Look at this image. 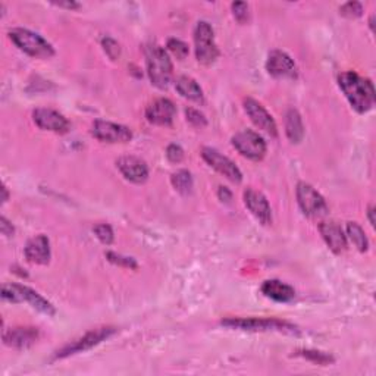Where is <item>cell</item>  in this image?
I'll list each match as a JSON object with an SVG mask.
<instances>
[{
    "label": "cell",
    "mask_w": 376,
    "mask_h": 376,
    "mask_svg": "<svg viewBox=\"0 0 376 376\" xmlns=\"http://www.w3.org/2000/svg\"><path fill=\"white\" fill-rule=\"evenodd\" d=\"M338 84L355 112L366 113L373 108L375 89L372 81L368 80V78L360 76L354 71H347L340 74Z\"/></svg>",
    "instance_id": "6da1fadb"
},
{
    "label": "cell",
    "mask_w": 376,
    "mask_h": 376,
    "mask_svg": "<svg viewBox=\"0 0 376 376\" xmlns=\"http://www.w3.org/2000/svg\"><path fill=\"white\" fill-rule=\"evenodd\" d=\"M146 64L152 84L157 89H166L171 83L173 67L165 49L157 45L146 47Z\"/></svg>",
    "instance_id": "7a4b0ae2"
},
{
    "label": "cell",
    "mask_w": 376,
    "mask_h": 376,
    "mask_svg": "<svg viewBox=\"0 0 376 376\" xmlns=\"http://www.w3.org/2000/svg\"><path fill=\"white\" fill-rule=\"evenodd\" d=\"M11 40L15 46L31 57L49 59L55 55V49L45 38L27 28H13L9 31Z\"/></svg>",
    "instance_id": "3957f363"
},
{
    "label": "cell",
    "mask_w": 376,
    "mask_h": 376,
    "mask_svg": "<svg viewBox=\"0 0 376 376\" xmlns=\"http://www.w3.org/2000/svg\"><path fill=\"white\" fill-rule=\"evenodd\" d=\"M222 326H227L229 329H240V331H249V332H268V331H278V332H287V334H297L295 325L275 319V318H229L224 319L221 322Z\"/></svg>",
    "instance_id": "277c9868"
},
{
    "label": "cell",
    "mask_w": 376,
    "mask_h": 376,
    "mask_svg": "<svg viewBox=\"0 0 376 376\" xmlns=\"http://www.w3.org/2000/svg\"><path fill=\"white\" fill-rule=\"evenodd\" d=\"M2 297L11 303H28L31 307L47 316H53L56 313L55 306L49 300L25 285L5 284L2 287Z\"/></svg>",
    "instance_id": "5b68a950"
},
{
    "label": "cell",
    "mask_w": 376,
    "mask_h": 376,
    "mask_svg": "<svg viewBox=\"0 0 376 376\" xmlns=\"http://www.w3.org/2000/svg\"><path fill=\"white\" fill-rule=\"evenodd\" d=\"M115 332H116V328H113V326H101V328L91 329L86 335L80 336V338H76L72 343L64 346L61 350H57L55 353L53 359L61 360V359L69 358V355L91 350L93 347H96L101 343H103L105 340H108L109 336H112Z\"/></svg>",
    "instance_id": "8992f818"
},
{
    "label": "cell",
    "mask_w": 376,
    "mask_h": 376,
    "mask_svg": "<svg viewBox=\"0 0 376 376\" xmlns=\"http://www.w3.org/2000/svg\"><path fill=\"white\" fill-rule=\"evenodd\" d=\"M194 46L197 61L203 65H212L220 56V49L215 43V31L206 21H200L194 30Z\"/></svg>",
    "instance_id": "52a82bcc"
},
{
    "label": "cell",
    "mask_w": 376,
    "mask_h": 376,
    "mask_svg": "<svg viewBox=\"0 0 376 376\" xmlns=\"http://www.w3.org/2000/svg\"><path fill=\"white\" fill-rule=\"evenodd\" d=\"M232 146L241 156L251 161H262L266 154V143L262 135L250 130L235 134L232 137Z\"/></svg>",
    "instance_id": "ba28073f"
},
{
    "label": "cell",
    "mask_w": 376,
    "mask_h": 376,
    "mask_svg": "<svg viewBox=\"0 0 376 376\" xmlns=\"http://www.w3.org/2000/svg\"><path fill=\"white\" fill-rule=\"evenodd\" d=\"M297 202L300 209L309 217H321L328 213V205L324 197L307 183L297 184Z\"/></svg>",
    "instance_id": "9c48e42d"
},
{
    "label": "cell",
    "mask_w": 376,
    "mask_h": 376,
    "mask_svg": "<svg viewBox=\"0 0 376 376\" xmlns=\"http://www.w3.org/2000/svg\"><path fill=\"white\" fill-rule=\"evenodd\" d=\"M202 156H203V159L213 169H216L217 172L222 173L225 178H228L229 181L237 183V184L241 183V180H243L241 171L239 169V166H237L231 159H228L227 156L221 154L216 149H212V147H205L202 150Z\"/></svg>",
    "instance_id": "30bf717a"
},
{
    "label": "cell",
    "mask_w": 376,
    "mask_h": 376,
    "mask_svg": "<svg viewBox=\"0 0 376 376\" xmlns=\"http://www.w3.org/2000/svg\"><path fill=\"white\" fill-rule=\"evenodd\" d=\"M91 134L98 142L103 143H128L132 138V132L130 128L113 124L109 121H96L91 127Z\"/></svg>",
    "instance_id": "8fae6325"
},
{
    "label": "cell",
    "mask_w": 376,
    "mask_h": 376,
    "mask_svg": "<svg viewBox=\"0 0 376 376\" xmlns=\"http://www.w3.org/2000/svg\"><path fill=\"white\" fill-rule=\"evenodd\" d=\"M33 120L38 128L52 131L56 134H65L69 131V121L57 110L49 108H38L33 112Z\"/></svg>",
    "instance_id": "7c38bea8"
},
{
    "label": "cell",
    "mask_w": 376,
    "mask_h": 376,
    "mask_svg": "<svg viewBox=\"0 0 376 376\" xmlns=\"http://www.w3.org/2000/svg\"><path fill=\"white\" fill-rule=\"evenodd\" d=\"M244 110L250 116L251 123L270 137L278 135V128H276V123L272 118V115L251 97L244 98Z\"/></svg>",
    "instance_id": "4fadbf2b"
},
{
    "label": "cell",
    "mask_w": 376,
    "mask_h": 376,
    "mask_svg": "<svg viewBox=\"0 0 376 376\" xmlns=\"http://www.w3.org/2000/svg\"><path fill=\"white\" fill-rule=\"evenodd\" d=\"M266 71L275 78H297V67L290 55L283 50H273L266 61Z\"/></svg>",
    "instance_id": "5bb4252c"
},
{
    "label": "cell",
    "mask_w": 376,
    "mask_h": 376,
    "mask_svg": "<svg viewBox=\"0 0 376 376\" xmlns=\"http://www.w3.org/2000/svg\"><path fill=\"white\" fill-rule=\"evenodd\" d=\"M244 203H246L247 209L251 212V215L262 225H270L272 224L270 205H269L266 197L261 191L247 188L244 191Z\"/></svg>",
    "instance_id": "9a60e30c"
},
{
    "label": "cell",
    "mask_w": 376,
    "mask_h": 376,
    "mask_svg": "<svg viewBox=\"0 0 376 376\" xmlns=\"http://www.w3.org/2000/svg\"><path fill=\"white\" fill-rule=\"evenodd\" d=\"M118 169L121 171L125 180L135 183V184H143L147 181L149 178V168L144 161L138 159L135 156H124L120 161L116 162Z\"/></svg>",
    "instance_id": "2e32d148"
},
{
    "label": "cell",
    "mask_w": 376,
    "mask_h": 376,
    "mask_svg": "<svg viewBox=\"0 0 376 376\" xmlns=\"http://www.w3.org/2000/svg\"><path fill=\"white\" fill-rule=\"evenodd\" d=\"M176 113L175 105L169 101V98H157L147 109H146V118L147 121L153 125L166 127L171 125Z\"/></svg>",
    "instance_id": "e0dca14e"
},
{
    "label": "cell",
    "mask_w": 376,
    "mask_h": 376,
    "mask_svg": "<svg viewBox=\"0 0 376 376\" xmlns=\"http://www.w3.org/2000/svg\"><path fill=\"white\" fill-rule=\"evenodd\" d=\"M38 340V329L33 326L13 328L4 334L5 346L15 350H25L35 344Z\"/></svg>",
    "instance_id": "ac0fdd59"
},
{
    "label": "cell",
    "mask_w": 376,
    "mask_h": 376,
    "mask_svg": "<svg viewBox=\"0 0 376 376\" xmlns=\"http://www.w3.org/2000/svg\"><path fill=\"white\" fill-rule=\"evenodd\" d=\"M25 257L30 263L47 265L50 262V241L46 235L40 234L33 237L25 246Z\"/></svg>",
    "instance_id": "d6986e66"
},
{
    "label": "cell",
    "mask_w": 376,
    "mask_h": 376,
    "mask_svg": "<svg viewBox=\"0 0 376 376\" xmlns=\"http://www.w3.org/2000/svg\"><path fill=\"white\" fill-rule=\"evenodd\" d=\"M319 231L324 237L325 243L328 244V247L335 253V254H340L343 251H346L347 249V235L344 234L343 228L336 224V222H322L319 225Z\"/></svg>",
    "instance_id": "ffe728a7"
},
{
    "label": "cell",
    "mask_w": 376,
    "mask_h": 376,
    "mask_svg": "<svg viewBox=\"0 0 376 376\" xmlns=\"http://www.w3.org/2000/svg\"><path fill=\"white\" fill-rule=\"evenodd\" d=\"M262 292L268 299L278 303H290L295 299V290L278 280L265 281L262 285Z\"/></svg>",
    "instance_id": "44dd1931"
},
{
    "label": "cell",
    "mask_w": 376,
    "mask_h": 376,
    "mask_svg": "<svg viewBox=\"0 0 376 376\" xmlns=\"http://www.w3.org/2000/svg\"><path fill=\"white\" fill-rule=\"evenodd\" d=\"M176 91L180 93L184 98H188L191 102H197V103H203L205 101V96H203V90L202 87L197 84V81L191 76H180L176 80L175 84Z\"/></svg>",
    "instance_id": "7402d4cb"
},
{
    "label": "cell",
    "mask_w": 376,
    "mask_h": 376,
    "mask_svg": "<svg viewBox=\"0 0 376 376\" xmlns=\"http://www.w3.org/2000/svg\"><path fill=\"white\" fill-rule=\"evenodd\" d=\"M285 132L291 143H300L304 137V125L300 113L295 109H290L285 115Z\"/></svg>",
    "instance_id": "603a6c76"
},
{
    "label": "cell",
    "mask_w": 376,
    "mask_h": 376,
    "mask_svg": "<svg viewBox=\"0 0 376 376\" xmlns=\"http://www.w3.org/2000/svg\"><path fill=\"white\" fill-rule=\"evenodd\" d=\"M347 237L350 239V241L354 244V247L358 249L360 253L368 251V247H369L368 237L359 224H355V222L347 224Z\"/></svg>",
    "instance_id": "cb8c5ba5"
},
{
    "label": "cell",
    "mask_w": 376,
    "mask_h": 376,
    "mask_svg": "<svg viewBox=\"0 0 376 376\" xmlns=\"http://www.w3.org/2000/svg\"><path fill=\"white\" fill-rule=\"evenodd\" d=\"M295 355H300V358L314 363V365H321V366H328L335 362L331 354L319 351V350H299L294 353Z\"/></svg>",
    "instance_id": "d4e9b609"
},
{
    "label": "cell",
    "mask_w": 376,
    "mask_h": 376,
    "mask_svg": "<svg viewBox=\"0 0 376 376\" xmlns=\"http://www.w3.org/2000/svg\"><path fill=\"white\" fill-rule=\"evenodd\" d=\"M171 183L173 186V188L181 193V194H188L193 188V178L191 173L186 169L183 171H178L171 176Z\"/></svg>",
    "instance_id": "484cf974"
},
{
    "label": "cell",
    "mask_w": 376,
    "mask_h": 376,
    "mask_svg": "<svg viewBox=\"0 0 376 376\" xmlns=\"http://www.w3.org/2000/svg\"><path fill=\"white\" fill-rule=\"evenodd\" d=\"M106 257L108 261L113 265H118V266H123V268H128V269H137L138 265L137 262L132 259V257H127V256H123V254H116L113 251H108L106 253Z\"/></svg>",
    "instance_id": "4316f807"
},
{
    "label": "cell",
    "mask_w": 376,
    "mask_h": 376,
    "mask_svg": "<svg viewBox=\"0 0 376 376\" xmlns=\"http://www.w3.org/2000/svg\"><path fill=\"white\" fill-rule=\"evenodd\" d=\"M94 234L101 243H103L105 246H110L113 243V229L110 225L108 224H98L94 227Z\"/></svg>",
    "instance_id": "83f0119b"
},
{
    "label": "cell",
    "mask_w": 376,
    "mask_h": 376,
    "mask_svg": "<svg viewBox=\"0 0 376 376\" xmlns=\"http://www.w3.org/2000/svg\"><path fill=\"white\" fill-rule=\"evenodd\" d=\"M231 9H232V15L234 18L239 21L240 24H246L249 21V5L244 4V2H234L231 5Z\"/></svg>",
    "instance_id": "f1b7e54d"
},
{
    "label": "cell",
    "mask_w": 376,
    "mask_h": 376,
    "mask_svg": "<svg viewBox=\"0 0 376 376\" xmlns=\"http://www.w3.org/2000/svg\"><path fill=\"white\" fill-rule=\"evenodd\" d=\"M168 49L178 59H180V61H183V59H186L188 56V46L181 40H176V38H171V40L168 42Z\"/></svg>",
    "instance_id": "f546056e"
},
{
    "label": "cell",
    "mask_w": 376,
    "mask_h": 376,
    "mask_svg": "<svg viewBox=\"0 0 376 376\" xmlns=\"http://www.w3.org/2000/svg\"><path fill=\"white\" fill-rule=\"evenodd\" d=\"M340 13L346 18H359L363 13V6L359 2H348L340 8Z\"/></svg>",
    "instance_id": "4dcf8cb0"
},
{
    "label": "cell",
    "mask_w": 376,
    "mask_h": 376,
    "mask_svg": "<svg viewBox=\"0 0 376 376\" xmlns=\"http://www.w3.org/2000/svg\"><path fill=\"white\" fill-rule=\"evenodd\" d=\"M186 115H187V121L191 125L197 127V128H203V127L207 125V121H206L205 115L202 112H199V110H195V109H191L190 108V109L186 110Z\"/></svg>",
    "instance_id": "1f68e13d"
},
{
    "label": "cell",
    "mask_w": 376,
    "mask_h": 376,
    "mask_svg": "<svg viewBox=\"0 0 376 376\" xmlns=\"http://www.w3.org/2000/svg\"><path fill=\"white\" fill-rule=\"evenodd\" d=\"M102 46H103L105 52L108 53V56L112 59V61H116V59L120 57V55H121V47H120V45H118V43L113 40V38H110V37L103 38V40H102Z\"/></svg>",
    "instance_id": "d6a6232c"
},
{
    "label": "cell",
    "mask_w": 376,
    "mask_h": 376,
    "mask_svg": "<svg viewBox=\"0 0 376 376\" xmlns=\"http://www.w3.org/2000/svg\"><path fill=\"white\" fill-rule=\"evenodd\" d=\"M166 157H168V161L172 164H180L184 159V150L181 146L171 144L166 149Z\"/></svg>",
    "instance_id": "836d02e7"
},
{
    "label": "cell",
    "mask_w": 376,
    "mask_h": 376,
    "mask_svg": "<svg viewBox=\"0 0 376 376\" xmlns=\"http://www.w3.org/2000/svg\"><path fill=\"white\" fill-rule=\"evenodd\" d=\"M0 222H2V224H0V229H2V234L4 235H6V237H11V235H13V227H12V224L6 220V217L4 216L2 217V220H0Z\"/></svg>",
    "instance_id": "e575fe53"
},
{
    "label": "cell",
    "mask_w": 376,
    "mask_h": 376,
    "mask_svg": "<svg viewBox=\"0 0 376 376\" xmlns=\"http://www.w3.org/2000/svg\"><path fill=\"white\" fill-rule=\"evenodd\" d=\"M217 194H220V199L222 202H229L232 199V194H231V191L227 187H220V193H217Z\"/></svg>",
    "instance_id": "d590c367"
},
{
    "label": "cell",
    "mask_w": 376,
    "mask_h": 376,
    "mask_svg": "<svg viewBox=\"0 0 376 376\" xmlns=\"http://www.w3.org/2000/svg\"><path fill=\"white\" fill-rule=\"evenodd\" d=\"M56 5L61 6V8H68V9H78V8H80V5L75 4V2H59Z\"/></svg>",
    "instance_id": "8d00e7d4"
},
{
    "label": "cell",
    "mask_w": 376,
    "mask_h": 376,
    "mask_svg": "<svg viewBox=\"0 0 376 376\" xmlns=\"http://www.w3.org/2000/svg\"><path fill=\"white\" fill-rule=\"evenodd\" d=\"M373 215H375V209H373V206H370L369 210H368V216H369V222H370L372 227H375V217H373Z\"/></svg>",
    "instance_id": "74e56055"
},
{
    "label": "cell",
    "mask_w": 376,
    "mask_h": 376,
    "mask_svg": "<svg viewBox=\"0 0 376 376\" xmlns=\"http://www.w3.org/2000/svg\"><path fill=\"white\" fill-rule=\"evenodd\" d=\"M2 191H4V199H2V200H4V203H5V202L8 200V190H6V187H5V186H4Z\"/></svg>",
    "instance_id": "f35d334b"
}]
</instances>
